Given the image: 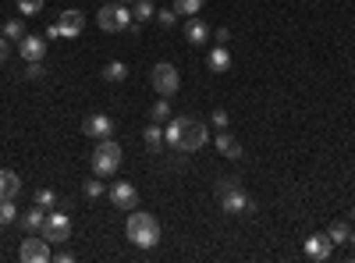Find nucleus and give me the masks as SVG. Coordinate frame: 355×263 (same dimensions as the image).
Instances as JSON below:
<instances>
[{
  "label": "nucleus",
  "instance_id": "obj_1",
  "mask_svg": "<svg viewBox=\"0 0 355 263\" xmlns=\"http://www.w3.org/2000/svg\"><path fill=\"white\" fill-rule=\"evenodd\" d=\"M206 139H210L206 125L196 121V118H189V114H182V118H171L167 128H164V142L171 146V150H182V153H196V150H202Z\"/></svg>",
  "mask_w": 355,
  "mask_h": 263
},
{
  "label": "nucleus",
  "instance_id": "obj_2",
  "mask_svg": "<svg viewBox=\"0 0 355 263\" xmlns=\"http://www.w3.org/2000/svg\"><path fill=\"white\" fill-rule=\"evenodd\" d=\"M125 235L139 246V249H153L160 242V221L146 210H135L128 214V224H125Z\"/></svg>",
  "mask_w": 355,
  "mask_h": 263
},
{
  "label": "nucleus",
  "instance_id": "obj_3",
  "mask_svg": "<svg viewBox=\"0 0 355 263\" xmlns=\"http://www.w3.org/2000/svg\"><path fill=\"white\" fill-rule=\"evenodd\" d=\"M121 142H114V135L110 139H100V146L93 153H89V164H93V174H100V178H110V174L121 167Z\"/></svg>",
  "mask_w": 355,
  "mask_h": 263
},
{
  "label": "nucleus",
  "instance_id": "obj_4",
  "mask_svg": "<svg viewBox=\"0 0 355 263\" xmlns=\"http://www.w3.org/2000/svg\"><path fill=\"white\" fill-rule=\"evenodd\" d=\"M217 192H220V207L227 214H249V210H256V203L242 192V185L234 182V178H220Z\"/></svg>",
  "mask_w": 355,
  "mask_h": 263
},
{
  "label": "nucleus",
  "instance_id": "obj_5",
  "mask_svg": "<svg viewBox=\"0 0 355 263\" xmlns=\"http://www.w3.org/2000/svg\"><path fill=\"white\" fill-rule=\"evenodd\" d=\"M132 11L121 4V0H114V4H103L96 11V25L103 28V33H125V28H132Z\"/></svg>",
  "mask_w": 355,
  "mask_h": 263
},
{
  "label": "nucleus",
  "instance_id": "obj_6",
  "mask_svg": "<svg viewBox=\"0 0 355 263\" xmlns=\"http://www.w3.org/2000/svg\"><path fill=\"white\" fill-rule=\"evenodd\" d=\"M150 85H153L160 96H174V93H178V85H182V71L164 61V65H157V68L150 71Z\"/></svg>",
  "mask_w": 355,
  "mask_h": 263
},
{
  "label": "nucleus",
  "instance_id": "obj_7",
  "mask_svg": "<svg viewBox=\"0 0 355 263\" xmlns=\"http://www.w3.org/2000/svg\"><path fill=\"white\" fill-rule=\"evenodd\" d=\"M43 239L46 242H68L71 239V217L64 214V210H53L46 221H43Z\"/></svg>",
  "mask_w": 355,
  "mask_h": 263
},
{
  "label": "nucleus",
  "instance_id": "obj_8",
  "mask_svg": "<svg viewBox=\"0 0 355 263\" xmlns=\"http://www.w3.org/2000/svg\"><path fill=\"white\" fill-rule=\"evenodd\" d=\"M107 196H110V203H114L117 210H135L139 207V189L132 182H114L107 189Z\"/></svg>",
  "mask_w": 355,
  "mask_h": 263
},
{
  "label": "nucleus",
  "instance_id": "obj_9",
  "mask_svg": "<svg viewBox=\"0 0 355 263\" xmlns=\"http://www.w3.org/2000/svg\"><path fill=\"white\" fill-rule=\"evenodd\" d=\"M57 25H61V36L64 40H75V36H82V28H85V15L78 8H68V11H61Z\"/></svg>",
  "mask_w": 355,
  "mask_h": 263
},
{
  "label": "nucleus",
  "instance_id": "obj_10",
  "mask_svg": "<svg viewBox=\"0 0 355 263\" xmlns=\"http://www.w3.org/2000/svg\"><path fill=\"white\" fill-rule=\"evenodd\" d=\"M82 132L89 139H110L114 135V121L107 118V114H89V118L82 121Z\"/></svg>",
  "mask_w": 355,
  "mask_h": 263
},
{
  "label": "nucleus",
  "instance_id": "obj_11",
  "mask_svg": "<svg viewBox=\"0 0 355 263\" xmlns=\"http://www.w3.org/2000/svg\"><path fill=\"white\" fill-rule=\"evenodd\" d=\"M18 256L25 263H46L50 260V242L46 239H25L21 249H18Z\"/></svg>",
  "mask_w": 355,
  "mask_h": 263
},
{
  "label": "nucleus",
  "instance_id": "obj_12",
  "mask_svg": "<svg viewBox=\"0 0 355 263\" xmlns=\"http://www.w3.org/2000/svg\"><path fill=\"white\" fill-rule=\"evenodd\" d=\"M18 53L25 57V61H43L46 57V40L43 36H21V43H18Z\"/></svg>",
  "mask_w": 355,
  "mask_h": 263
},
{
  "label": "nucleus",
  "instance_id": "obj_13",
  "mask_svg": "<svg viewBox=\"0 0 355 263\" xmlns=\"http://www.w3.org/2000/svg\"><path fill=\"white\" fill-rule=\"evenodd\" d=\"M331 253H334L331 235H313V239H306V256H309V260H331Z\"/></svg>",
  "mask_w": 355,
  "mask_h": 263
},
{
  "label": "nucleus",
  "instance_id": "obj_14",
  "mask_svg": "<svg viewBox=\"0 0 355 263\" xmlns=\"http://www.w3.org/2000/svg\"><path fill=\"white\" fill-rule=\"evenodd\" d=\"M21 192V178H18V174L15 171H0V199H15Z\"/></svg>",
  "mask_w": 355,
  "mask_h": 263
},
{
  "label": "nucleus",
  "instance_id": "obj_15",
  "mask_svg": "<svg viewBox=\"0 0 355 263\" xmlns=\"http://www.w3.org/2000/svg\"><path fill=\"white\" fill-rule=\"evenodd\" d=\"M185 40H189L192 46H202L206 40H210V28H206V25H202L199 18H192V22L185 25Z\"/></svg>",
  "mask_w": 355,
  "mask_h": 263
},
{
  "label": "nucleus",
  "instance_id": "obj_16",
  "mask_svg": "<svg viewBox=\"0 0 355 263\" xmlns=\"http://www.w3.org/2000/svg\"><path fill=\"white\" fill-rule=\"evenodd\" d=\"M217 150H220L224 157H231V160H239V157H242V142H239V139H231L227 128H224V132L217 135Z\"/></svg>",
  "mask_w": 355,
  "mask_h": 263
},
{
  "label": "nucleus",
  "instance_id": "obj_17",
  "mask_svg": "<svg viewBox=\"0 0 355 263\" xmlns=\"http://www.w3.org/2000/svg\"><path fill=\"white\" fill-rule=\"evenodd\" d=\"M206 65H210V71H227V68H231V53H227V46L210 50V57H206Z\"/></svg>",
  "mask_w": 355,
  "mask_h": 263
},
{
  "label": "nucleus",
  "instance_id": "obj_18",
  "mask_svg": "<svg viewBox=\"0 0 355 263\" xmlns=\"http://www.w3.org/2000/svg\"><path fill=\"white\" fill-rule=\"evenodd\" d=\"M0 36H4L8 43L15 40V43H21V36H25V25H21V18H8L4 25H0Z\"/></svg>",
  "mask_w": 355,
  "mask_h": 263
},
{
  "label": "nucleus",
  "instance_id": "obj_19",
  "mask_svg": "<svg viewBox=\"0 0 355 263\" xmlns=\"http://www.w3.org/2000/svg\"><path fill=\"white\" fill-rule=\"evenodd\" d=\"M142 139H146V146H150V150H160V146H164V128H160L157 121H153V125H146Z\"/></svg>",
  "mask_w": 355,
  "mask_h": 263
},
{
  "label": "nucleus",
  "instance_id": "obj_20",
  "mask_svg": "<svg viewBox=\"0 0 355 263\" xmlns=\"http://www.w3.org/2000/svg\"><path fill=\"white\" fill-rule=\"evenodd\" d=\"M43 221H46V214H43V207H36V203H33V210H28V214L21 217V224H25L28 231H40V228H43Z\"/></svg>",
  "mask_w": 355,
  "mask_h": 263
},
{
  "label": "nucleus",
  "instance_id": "obj_21",
  "mask_svg": "<svg viewBox=\"0 0 355 263\" xmlns=\"http://www.w3.org/2000/svg\"><path fill=\"white\" fill-rule=\"evenodd\" d=\"M103 78H107V82H125V78H128V65L110 61V65L103 68Z\"/></svg>",
  "mask_w": 355,
  "mask_h": 263
},
{
  "label": "nucleus",
  "instance_id": "obj_22",
  "mask_svg": "<svg viewBox=\"0 0 355 263\" xmlns=\"http://www.w3.org/2000/svg\"><path fill=\"white\" fill-rule=\"evenodd\" d=\"M150 121H157V125L171 121V107H167V96H164V100H157V103L150 107Z\"/></svg>",
  "mask_w": 355,
  "mask_h": 263
},
{
  "label": "nucleus",
  "instance_id": "obj_23",
  "mask_svg": "<svg viewBox=\"0 0 355 263\" xmlns=\"http://www.w3.org/2000/svg\"><path fill=\"white\" fill-rule=\"evenodd\" d=\"M174 11H178V15H189V18H196V15L202 11V0H174Z\"/></svg>",
  "mask_w": 355,
  "mask_h": 263
},
{
  "label": "nucleus",
  "instance_id": "obj_24",
  "mask_svg": "<svg viewBox=\"0 0 355 263\" xmlns=\"http://www.w3.org/2000/svg\"><path fill=\"white\" fill-rule=\"evenodd\" d=\"M327 235H331V242H334V246H345V242L352 239V231H348V224H345V221H338V224H331Z\"/></svg>",
  "mask_w": 355,
  "mask_h": 263
},
{
  "label": "nucleus",
  "instance_id": "obj_25",
  "mask_svg": "<svg viewBox=\"0 0 355 263\" xmlns=\"http://www.w3.org/2000/svg\"><path fill=\"white\" fill-rule=\"evenodd\" d=\"M153 15H157V8L150 4V0H135V11H132V18H135V22H150Z\"/></svg>",
  "mask_w": 355,
  "mask_h": 263
},
{
  "label": "nucleus",
  "instance_id": "obj_26",
  "mask_svg": "<svg viewBox=\"0 0 355 263\" xmlns=\"http://www.w3.org/2000/svg\"><path fill=\"white\" fill-rule=\"evenodd\" d=\"M18 210H15V199H0V224H15Z\"/></svg>",
  "mask_w": 355,
  "mask_h": 263
},
{
  "label": "nucleus",
  "instance_id": "obj_27",
  "mask_svg": "<svg viewBox=\"0 0 355 263\" xmlns=\"http://www.w3.org/2000/svg\"><path fill=\"white\" fill-rule=\"evenodd\" d=\"M18 11H21V18H36L43 11V0H18Z\"/></svg>",
  "mask_w": 355,
  "mask_h": 263
},
{
  "label": "nucleus",
  "instance_id": "obj_28",
  "mask_svg": "<svg viewBox=\"0 0 355 263\" xmlns=\"http://www.w3.org/2000/svg\"><path fill=\"white\" fill-rule=\"evenodd\" d=\"M33 203H36V207H43V210H53V207H57V196H53L50 189H40Z\"/></svg>",
  "mask_w": 355,
  "mask_h": 263
},
{
  "label": "nucleus",
  "instance_id": "obj_29",
  "mask_svg": "<svg viewBox=\"0 0 355 263\" xmlns=\"http://www.w3.org/2000/svg\"><path fill=\"white\" fill-rule=\"evenodd\" d=\"M82 192H85L89 199H96V196H103L107 189H103V182H85V185H82Z\"/></svg>",
  "mask_w": 355,
  "mask_h": 263
},
{
  "label": "nucleus",
  "instance_id": "obj_30",
  "mask_svg": "<svg viewBox=\"0 0 355 263\" xmlns=\"http://www.w3.org/2000/svg\"><path fill=\"white\" fill-rule=\"evenodd\" d=\"M210 121H214L217 132H224V128H227V110H214V118H210Z\"/></svg>",
  "mask_w": 355,
  "mask_h": 263
},
{
  "label": "nucleus",
  "instance_id": "obj_31",
  "mask_svg": "<svg viewBox=\"0 0 355 263\" xmlns=\"http://www.w3.org/2000/svg\"><path fill=\"white\" fill-rule=\"evenodd\" d=\"M43 71H46V68H43L40 61H28V68H25V75H28V78H43Z\"/></svg>",
  "mask_w": 355,
  "mask_h": 263
},
{
  "label": "nucleus",
  "instance_id": "obj_32",
  "mask_svg": "<svg viewBox=\"0 0 355 263\" xmlns=\"http://www.w3.org/2000/svg\"><path fill=\"white\" fill-rule=\"evenodd\" d=\"M157 18H160V25H167V28H171V25L178 22V11H174V8H171V11H157Z\"/></svg>",
  "mask_w": 355,
  "mask_h": 263
},
{
  "label": "nucleus",
  "instance_id": "obj_33",
  "mask_svg": "<svg viewBox=\"0 0 355 263\" xmlns=\"http://www.w3.org/2000/svg\"><path fill=\"white\" fill-rule=\"evenodd\" d=\"M214 36H217V46H227L231 43V28H217Z\"/></svg>",
  "mask_w": 355,
  "mask_h": 263
},
{
  "label": "nucleus",
  "instance_id": "obj_34",
  "mask_svg": "<svg viewBox=\"0 0 355 263\" xmlns=\"http://www.w3.org/2000/svg\"><path fill=\"white\" fill-rule=\"evenodd\" d=\"M0 65H8V40L0 36Z\"/></svg>",
  "mask_w": 355,
  "mask_h": 263
},
{
  "label": "nucleus",
  "instance_id": "obj_35",
  "mask_svg": "<svg viewBox=\"0 0 355 263\" xmlns=\"http://www.w3.org/2000/svg\"><path fill=\"white\" fill-rule=\"evenodd\" d=\"M46 36H50V40H61V25H57V22H53V25L46 28Z\"/></svg>",
  "mask_w": 355,
  "mask_h": 263
},
{
  "label": "nucleus",
  "instance_id": "obj_36",
  "mask_svg": "<svg viewBox=\"0 0 355 263\" xmlns=\"http://www.w3.org/2000/svg\"><path fill=\"white\" fill-rule=\"evenodd\" d=\"M53 260H57V263H71V260H75V256H71V253H68V249H61V253H57V256H53Z\"/></svg>",
  "mask_w": 355,
  "mask_h": 263
},
{
  "label": "nucleus",
  "instance_id": "obj_37",
  "mask_svg": "<svg viewBox=\"0 0 355 263\" xmlns=\"http://www.w3.org/2000/svg\"><path fill=\"white\" fill-rule=\"evenodd\" d=\"M348 242H355V231H352V239H348Z\"/></svg>",
  "mask_w": 355,
  "mask_h": 263
},
{
  "label": "nucleus",
  "instance_id": "obj_38",
  "mask_svg": "<svg viewBox=\"0 0 355 263\" xmlns=\"http://www.w3.org/2000/svg\"><path fill=\"white\" fill-rule=\"evenodd\" d=\"M352 221H355V207H352Z\"/></svg>",
  "mask_w": 355,
  "mask_h": 263
},
{
  "label": "nucleus",
  "instance_id": "obj_39",
  "mask_svg": "<svg viewBox=\"0 0 355 263\" xmlns=\"http://www.w3.org/2000/svg\"><path fill=\"white\" fill-rule=\"evenodd\" d=\"M121 4H128V0H121Z\"/></svg>",
  "mask_w": 355,
  "mask_h": 263
}]
</instances>
